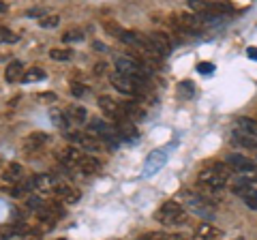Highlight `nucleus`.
<instances>
[{
  "label": "nucleus",
  "mask_w": 257,
  "mask_h": 240,
  "mask_svg": "<svg viewBox=\"0 0 257 240\" xmlns=\"http://www.w3.org/2000/svg\"><path fill=\"white\" fill-rule=\"evenodd\" d=\"M155 219L163 225H182L187 221V210L178 202H165L155 212Z\"/></svg>",
  "instance_id": "obj_4"
},
{
  "label": "nucleus",
  "mask_w": 257,
  "mask_h": 240,
  "mask_svg": "<svg viewBox=\"0 0 257 240\" xmlns=\"http://www.w3.org/2000/svg\"><path fill=\"white\" fill-rule=\"evenodd\" d=\"M165 163H167V153H165V150L163 148L152 150V153L146 157V163H144V176L157 174Z\"/></svg>",
  "instance_id": "obj_6"
},
{
  "label": "nucleus",
  "mask_w": 257,
  "mask_h": 240,
  "mask_svg": "<svg viewBox=\"0 0 257 240\" xmlns=\"http://www.w3.org/2000/svg\"><path fill=\"white\" fill-rule=\"evenodd\" d=\"M41 79H45V71L35 67V69H28L26 73H24L22 82H24V84H32V82H41Z\"/></svg>",
  "instance_id": "obj_23"
},
{
  "label": "nucleus",
  "mask_w": 257,
  "mask_h": 240,
  "mask_svg": "<svg viewBox=\"0 0 257 240\" xmlns=\"http://www.w3.org/2000/svg\"><path fill=\"white\" fill-rule=\"evenodd\" d=\"M178 204L184 210L197 214V217H202V219H214V204H210L206 197L199 195L197 191H189V189L180 191Z\"/></svg>",
  "instance_id": "obj_1"
},
{
  "label": "nucleus",
  "mask_w": 257,
  "mask_h": 240,
  "mask_svg": "<svg viewBox=\"0 0 257 240\" xmlns=\"http://www.w3.org/2000/svg\"><path fill=\"white\" fill-rule=\"evenodd\" d=\"M71 92H73V97H84V94H86V86L84 84H73V86H71Z\"/></svg>",
  "instance_id": "obj_32"
},
{
  "label": "nucleus",
  "mask_w": 257,
  "mask_h": 240,
  "mask_svg": "<svg viewBox=\"0 0 257 240\" xmlns=\"http://www.w3.org/2000/svg\"><path fill=\"white\" fill-rule=\"evenodd\" d=\"M22 174H24L22 165H20V163H11V165L5 170L3 178H5L7 182H20V180H22Z\"/></svg>",
  "instance_id": "obj_20"
},
{
  "label": "nucleus",
  "mask_w": 257,
  "mask_h": 240,
  "mask_svg": "<svg viewBox=\"0 0 257 240\" xmlns=\"http://www.w3.org/2000/svg\"><path fill=\"white\" fill-rule=\"evenodd\" d=\"M148 37H150V41H152V45H155V50H157V54L161 56V58L172 52V41L165 33H152Z\"/></svg>",
  "instance_id": "obj_9"
},
{
  "label": "nucleus",
  "mask_w": 257,
  "mask_h": 240,
  "mask_svg": "<svg viewBox=\"0 0 257 240\" xmlns=\"http://www.w3.org/2000/svg\"><path fill=\"white\" fill-rule=\"evenodd\" d=\"M15 236V227H0V238H11Z\"/></svg>",
  "instance_id": "obj_35"
},
{
  "label": "nucleus",
  "mask_w": 257,
  "mask_h": 240,
  "mask_svg": "<svg viewBox=\"0 0 257 240\" xmlns=\"http://www.w3.org/2000/svg\"><path fill=\"white\" fill-rule=\"evenodd\" d=\"M238 240H242V238H238Z\"/></svg>",
  "instance_id": "obj_42"
},
{
  "label": "nucleus",
  "mask_w": 257,
  "mask_h": 240,
  "mask_svg": "<svg viewBox=\"0 0 257 240\" xmlns=\"http://www.w3.org/2000/svg\"><path fill=\"white\" fill-rule=\"evenodd\" d=\"M58 24H60V18H58V15H50V18L39 20V26H41V28H56Z\"/></svg>",
  "instance_id": "obj_27"
},
{
  "label": "nucleus",
  "mask_w": 257,
  "mask_h": 240,
  "mask_svg": "<svg viewBox=\"0 0 257 240\" xmlns=\"http://www.w3.org/2000/svg\"><path fill=\"white\" fill-rule=\"evenodd\" d=\"M64 114H67V118H69V123H75V125H82V123H86L88 120V114H86V109L84 107H69L67 111H64Z\"/></svg>",
  "instance_id": "obj_19"
},
{
  "label": "nucleus",
  "mask_w": 257,
  "mask_h": 240,
  "mask_svg": "<svg viewBox=\"0 0 257 240\" xmlns=\"http://www.w3.org/2000/svg\"><path fill=\"white\" fill-rule=\"evenodd\" d=\"M176 24H178V28L193 33V30H197L199 26H202V20H199L197 15H191V13H180L178 22H176Z\"/></svg>",
  "instance_id": "obj_14"
},
{
  "label": "nucleus",
  "mask_w": 257,
  "mask_h": 240,
  "mask_svg": "<svg viewBox=\"0 0 257 240\" xmlns=\"http://www.w3.org/2000/svg\"><path fill=\"white\" fill-rule=\"evenodd\" d=\"M225 163L229 165V170H234L236 174H240L244 180L248 182H257V163L253 159H248L240 153H229L227 159H225Z\"/></svg>",
  "instance_id": "obj_3"
},
{
  "label": "nucleus",
  "mask_w": 257,
  "mask_h": 240,
  "mask_svg": "<svg viewBox=\"0 0 257 240\" xmlns=\"http://www.w3.org/2000/svg\"><path fill=\"white\" fill-rule=\"evenodd\" d=\"M178 92L182 94V97H193V92H195V90H193V84L191 82H182L178 86Z\"/></svg>",
  "instance_id": "obj_29"
},
{
  "label": "nucleus",
  "mask_w": 257,
  "mask_h": 240,
  "mask_svg": "<svg viewBox=\"0 0 257 240\" xmlns=\"http://www.w3.org/2000/svg\"><path fill=\"white\" fill-rule=\"evenodd\" d=\"M26 204H28L30 208H37V210L43 206V202H41V199H39V197H28V199H26Z\"/></svg>",
  "instance_id": "obj_34"
},
{
  "label": "nucleus",
  "mask_w": 257,
  "mask_h": 240,
  "mask_svg": "<svg viewBox=\"0 0 257 240\" xmlns=\"http://www.w3.org/2000/svg\"><path fill=\"white\" fill-rule=\"evenodd\" d=\"M47 140H50V135L43 133V131L30 133L28 138H26V144H24V150H26V153H35V150H39V148L45 146Z\"/></svg>",
  "instance_id": "obj_11"
},
{
  "label": "nucleus",
  "mask_w": 257,
  "mask_h": 240,
  "mask_svg": "<svg viewBox=\"0 0 257 240\" xmlns=\"http://www.w3.org/2000/svg\"><path fill=\"white\" fill-rule=\"evenodd\" d=\"M69 140L77 144V146H82L86 150H90V153H94V150H101V144L99 140H92V135H84V133H69Z\"/></svg>",
  "instance_id": "obj_12"
},
{
  "label": "nucleus",
  "mask_w": 257,
  "mask_h": 240,
  "mask_svg": "<svg viewBox=\"0 0 257 240\" xmlns=\"http://www.w3.org/2000/svg\"><path fill=\"white\" fill-rule=\"evenodd\" d=\"M52 185H56V178L50 174H37L35 178H32V187L39 191H50Z\"/></svg>",
  "instance_id": "obj_18"
},
{
  "label": "nucleus",
  "mask_w": 257,
  "mask_h": 240,
  "mask_svg": "<svg viewBox=\"0 0 257 240\" xmlns=\"http://www.w3.org/2000/svg\"><path fill=\"white\" fill-rule=\"evenodd\" d=\"M62 41L64 43H79V41H84V33L82 30H67V33L62 35Z\"/></svg>",
  "instance_id": "obj_25"
},
{
  "label": "nucleus",
  "mask_w": 257,
  "mask_h": 240,
  "mask_svg": "<svg viewBox=\"0 0 257 240\" xmlns=\"http://www.w3.org/2000/svg\"><path fill=\"white\" fill-rule=\"evenodd\" d=\"M0 41L3 43H15L18 41V37H15L7 26H0Z\"/></svg>",
  "instance_id": "obj_28"
},
{
  "label": "nucleus",
  "mask_w": 257,
  "mask_h": 240,
  "mask_svg": "<svg viewBox=\"0 0 257 240\" xmlns=\"http://www.w3.org/2000/svg\"><path fill=\"white\" fill-rule=\"evenodd\" d=\"M24 73H26V71H24V65L20 60H15V62H11L9 67H7V73H5V79L9 84H15V82H20V79L24 77Z\"/></svg>",
  "instance_id": "obj_17"
},
{
  "label": "nucleus",
  "mask_w": 257,
  "mask_h": 240,
  "mask_svg": "<svg viewBox=\"0 0 257 240\" xmlns=\"http://www.w3.org/2000/svg\"><path fill=\"white\" fill-rule=\"evenodd\" d=\"M39 99H43V101H56V94H52V92H47V94H39Z\"/></svg>",
  "instance_id": "obj_39"
},
{
  "label": "nucleus",
  "mask_w": 257,
  "mask_h": 240,
  "mask_svg": "<svg viewBox=\"0 0 257 240\" xmlns=\"http://www.w3.org/2000/svg\"><path fill=\"white\" fill-rule=\"evenodd\" d=\"M246 56L251 60H257V47H246Z\"/></svg>",
  "instance_id": "obj_38"
},
{
  "label": "nucleus",
  "mask_w": 257,
  "mask_h": 240,
  "mask_svg": "<svg viewBox=\"0 0 257 240\" xmlns=\"http://www.w3.org/2000/svg\"><path fill=\"white\" fill-rule=\"evenodd\" d=\"M77 170L86 174V176H90V174H96L101 170V163H99V159H94V157H82L79 159V163H77Z\"/></svg>",
  "instance_id": "obj_16"
},
{
  "label": "nucleus",
  "mask_w": 257,
  "mask_h": 240,
  "mask_svg": "<svg viewBox=\"0 0 257 240\" xmlns=\"http://www.w3.org/2000/svg\"><path fill=\"white\" fill-rule=\"evenodd\" d=\"M197 71H199L202 75H210L212 71H214V65H212V62H199V65H197Z\"/></svg>",
  "instance_id": "obj_30"
},
{
  "label": "nucleus",
  "mask_w": 257,
  "mask_h": 240,
  "mask_svg": "<svg viewBox=\"0 0 257 240\" xmlns=\"http://www.w3.org/2000/svg\"><path fill=\"white\" fill-rule=\"evenodd\" d=\"M50 58L56 62H67L73 58V52L67 50V47H54V50H50Z\"/></svg>",
  "instance_id": "obj_22"
},
{
  "label": "nucleus",
  "mask_w": 257,
  "mask_h": 240,
  "mask_svg": "<svg viewBox=\"0 0 257 240\" xmlns=\"http://www.w3.org/2000/svg\"><path fill=\"white\" fill-rule=\"evenodd\" d=\"M114 129H116V133H118L120 140H133V138H138V129H135V125H133L128 118L116 120Z\"/></svg>",
  "instance_id": "obj_10"
},
{
  "label": "nucleus",
  "mask_w": 257,
  "mask_h": 240,
  "mask_svg": "<svg viewBox=\"0 0 257 240\" xmlns=\"http://www.w3.org/2000/svg\"><path fill=\"white\" fill-rule=\"evenodd\" d=\"M234 193L242 197V202L251 208V210H257V189L248 180L238 182V185L234 187Z\"/></svg>",
  "instance_id": "obj_7"
},
{
  "label": "nucleus",
  "mask_w": 257,
  "mask_h": 240,
  "mask_svg": "<svg viewBox=\"0 0 257 240\" xmlns=\"http://www.w3.org/2000/svg\"><path fill=\"white\" fill-rule=\"evenodd\" d=\"M22 191H24L22 187L11 185V187H7V189H5V193H7V195H11V197H22Z\"/></svg>",
  "instance_id": "obj_31"
},
{
  "label": "nucleus",
  "mask_w": 257,
  "mask_h": 240,
  "mask_svg": "<svg viewBox=\"0 0 257 240\" xmlns=\"http://www.w3.org/2000/svg\"><path fill=\"white\" fill-rule=\"evenodd\" d=\"M109 82H111V86L114 88H118L120 92H124V94H135V86H133V82L128 79L126 75H120V73H114L109 77Z\"/></svg>",
  "instance_id": "obj_13"
},
{
  "label": "nucleus",
  "mask_w": 257,
  "mask_h": 240,
  "mask_svg": "<svg viewBox=\"0 0 257 240\" xmlns=\"http://www.w3.org/2000/svg\"><path fill=\"white\" fill-rule=\"evenodd\" d=\"M214 240H219V238H214Z\"/></svg>",
  "instance_id": "obj_43"
},
{
  "label": "nucleus",
  "mask_w": 257,
  "mask_h": 240,
  "mask_svg": "<svg viewBox=\"0 0 257 240\" xmlns=\"http://www.w3.org/2000/svg\"><path fill=\"white\" fill-rule=\"evenodd\" d=\"M50 118H52V123H54L56 127H60V129H67L69 118H67V114H64V111H60V109H52V111H50Z\"/></svg>",
  "instance_id": "obj_24"
},
{
  "label": "nucleus",
  "mask_w": 257,
  "mask_h": 240,
  "mask_svg": "<svg viewBox=\"0 0 257 240\" xmlns=\"http://www.w3.org/2000/svg\"><path fill=\"white\" fill-rule=\"evenodd\" d=\"M18 101H20V97H15V99H11V101H9V105H11V107H15V105H18Z\"/></svg>",
  "instance_id": "obj_41"
},
{
  "label": "nucleus",
  "mask_w": 257,
  "mask_h": 240,
  "mask_svg": "<svg viewBox=\"0 0 257 240\" xmlns=\"http://www.w3.org/2000/svg\"><path fill=\"white\" fill-rule=\"evenodd\" d=\"M236 133L257 138V120H253V118H238L236 120Z\"/></svg>",
  "instance_id": "obj_15"
},
{
  "label": "nucleus",
  "mask_w": 257,
  "mask_h": 240,
  "mask_svg": "<svg viewBox=\"0 0 257 240\" xmlns=\"http://www.w3.org/2000/svg\"><path fill=\"white\" fill-rule=\"evenodd\" d=\"M197 238L199 240H214V238H221V229L214 227V225H202L197 229Z\"/></svg>",
  "instance_id": "obj_21"
},
{
  "label": "nucleus",
  "mask_w": 257,
  "mask_h": 240,
  "mask_svg": "<svg viewBox=\"0 0 257 240\" xmlns=\"http://www.w3.org/2000/svg\"><path fill=\"white\" fill-rule=\"evenodd\" d=\"M99 107L103 109V114L109 116V118H114V120L124 118L122 109H120V103H116L114 99L109 97V94H101V97H99Z\"/></svg>",
  "instance_id": "obj_8"
},
{
  "label": "nucleus",
  "mask_w": 257,
  "mask_h": 240,
  "mask_svg": "<svg viewBox=\"0 0 257 240\" xmlns=\"http://www.w3.org/2000/svg\"><path fill=\"white\" fill-rule=\"evenodd\" d=\"M26 15H28V18H41V20H43L45 11H43V9H28Z\"/></svg>",
  "instance_id": "obj_36"
},
{
  "label": "nucleus",
  "mask_w": 257,
  "mask_h": 240,
  "mask_svg": "<svg viewBox=\"0 0 257 240\" xmlns=\"http://www.w3.org/2000/svg\"><path fill=\"white\" fill-rule=\"evenodd\" d=\"M105 33L111 35V37H116V39H120V37L124 35V28L118 26L116 22H105Z\"/></svg>",
  "instance_id": "obj_26"
},
{
  "label": "nucleus",
  "mask_w": 257,
  "mask_h": 240,
  "mask_svg": "<svg viewBox=\"0 0 257 240\" xmlns=\"http://www.w3.org/2000/svg\"><path fill=\"white\" fill-rule=\"evenodd\" d=\"M105 69H107L105 62H96V65H94V75H103V73H105Z\"/></svg>",
  "instance_id": "obj_37"
},
{
  "label": "nucleus",
  "mask_w": 257,
  "mask_h": 240,
  "mask_svg": "<svg viewBox=\"0 0 257 240\" xmlns=\"http://www.w3.org/2000/svg\"><path fill=\"white\" fill-rule=\"evenodd\" d=\"M79 197H82V193H79V191H75V189H71V193L67 195V199H64V202H67V204H75V202H79Z\"/></svg>",
  "instance_id": "obj_33"
},
{
  "label": "nucleus",
  "mask_w": 257,
  "mask_h": 240,
  "mask_svg": "<svg viewBox=\"0 0 257 240\" xmlns=\"http://www.w3.org/2000/svg\"><path fill=\"white\" fill-rule=\"evenodd\" d=\"M227 178H229V165L227 163H214L197 176V182L204 189L221 191L225 185H227Z\"/></svg>",
  "instance_id": "obj_2"
},
{
  "label": "nucleus",
  "mask_w": 257,
  "mask_h": 240,
  "mask_svg": "<svg viewBox=\"0 0 257 240\" xmlns=\"http://www.w3.org/2000/svg\"><path fill=\"white\" fill-rule=\"evenodd\" d=\"M88 135H94V138L107 140V142L114 140V144L118 142L116 129H114V127H111L109 123H105V120H101V118H94V120H90V123H88Z\"/></svg>",
  "instance_id": "obj_5"
},
{
  "label": "nucleus",
  "mask_w": 257,
  "mask_h": 240,
  "mask_svg": "<svg viewBox=\"0 0 257 240\" xmlns=\"http://www.w3.org/2000/svg\"><path fill=\"white\" fill-rule=\"evenodd\" d=\"M5 11H9V5H5V3H0V13H5Z\"/></svg>",
  "instance_id": "obj_40"
}]
</instances>
